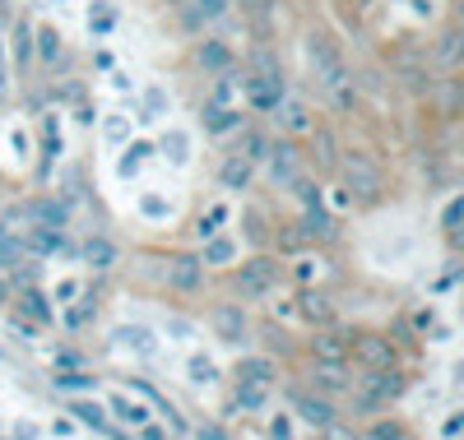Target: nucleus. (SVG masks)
Instances as JSON below:
<instances>
[{
  "label": "nucleus",
  "instance_id": "1",
  "mask_svg": "<svg viewBox=\"0 0 464 440\" xmlns=\"http://www.w3.org/2000/svg\"><path fill=\"white\" fill-rule=\"evenodd\" d=\"M306 61H312V70H316V79H321V89L330 93V102L334 107H353V70H348V61H343V52L330 43L325 33H312L306 37Z\"/></svg>",
  "mask_w": 464,
  "mask_h": 440
},
{
  "label": "nucleus",
  "instance_id": "2",
  "mask_svg": "<svg viewBox=\"0 0 464 440\" xmlns=\"http://www.w3.org/2000/svg\"><path fill=\"white\" fill-rule=\"evenodd\" d=\"M242 84H246V98H251L256 111H279L284 107V70L269 56H256V65Z\"/></svg>",
  "mask_w": 464,
  "mask_h": 440
},
{
  "label": "nucleus",
  "instance_id": "3",
  "mask_svg": "<svg viewBox=\"0 0 464 440\" xmlns=\"http://www.w3.org/2000/svg\"><path fill=\"white\" fill-rule=\"evenodd\" d=\"M275 283H279V264L269 260V255H256V260H246V264L237 269L242 297H269V292H275Z\"/></svg>",
  "mask_w": 464,
  "mask_h": 440
},
{
  "label": "nucleus",
  "instance_id": "4",
  "mask_svg": "<svg viewBox=\"0 0 464 440\" xmlns=\"http://www.w3.org/2000/svg\"><path fill=\"white\" fill-rule=\"evenodd\" d=\"M343 181L353 186L358 199H376V195H381V172L367 163L362 153H348V158H343Z\"/></svg>",
  "mask_w": 464,
  "mask_h": 440
},
{
  "label": "nucleus",
  "instance_id": "5",
  "mask_svg": "<svg viewBox=\"0 0 464 440\" xmlns=\"http://www.w3.org/2000/svg\"><path fill=\"white\" fill-rule=\"evenodd\" d=\"M200 278H205V260H196V255H177V260L168 264V283H172L177 292H196Z\"/></svg>",
  "mask_w": 464,
  "mask_h": 440
},
{
  "label": "nucleus",
  "instance_id": "6",
  "mask_svg": "<svg viewBox=\"0 0 464 440\" xmlns=\"http://www.w3.org/2000/svg\"><path fill=\"white\" fill-rule=\"evenodd\" d=\"M218 177H223L227 190H246V181H251V158H242V153H237V158H227Z\"/></svg>",
  "mask_w": 464,
  "mask_h": 440
},
{
  "label": "nucleus",
  "instance_id": "7",
  "mask_svg": "<svg viewBox=\"0 0 464 440\" xmlns=\"http://www.w3.org/2000/svg\"><path fill=\"white\" fill-rule=\"evenodd\" d=\"M214 325H218L223 339H242V334H246V315H242L237 306H223V311L214 315Z\"/></svg>",
  "mask_w": 464,
  "mask_h": 440
},
{
  "label": "nucleus",
  "instance_id": "8",
  "mask_svg": "<svg viewBox=\"0 0 464 440\" xmlns=\"http://www.w3.org/2000/svg\"><path fill=\"white\" fill-rule=\"evenodd\" d=\"M437 65H446V70L459 65V28H446L437 37Z\"/></svg>",
  "mask_w": 464,
  "mask_h": 440
},
{
  "label": "nucleus",
  "instance_id": "9",
  "mask_svg": "<svg viewBox=\"0 0 464 440\" xmlns=\"http://www.w3.org/2000/svg\"><path fill=\"white\" fill-rule=\"evenodd\" d=\"M205 126H209L214 135H223V130H237V126H242V116H237V111H227V107H209V111H205Z\"/></svg>",
  "mask_w": 464,
  "mask_h": 440
},
{
  "label": "nucleus",
  "instance_id": "10",
  "mask_svg": "<svg viewBox=\"0 0 464 440\" xmlns=\"http://www.w3.org/2000/svg\"><path fill=\"white\" fill-rule=\"evenodd\" d=\"M316 357H321V362H343L348 343H343L339 334H321V339H316Z\"/></svg>",
  "mask_w": 464,
  "mask_h": 440
},
{
  "label": "nucleus",
  "instance_id": "11",
  "mask_svg": "<svg viewBox=\"0 0 464 440\" xmlns=\"http://www.w3.org/2000/svg\"><path fill=\"white\" fill-rule=\"evenodd\" d=\"M200 61H205L209 70H227V65H232V52H227L223 43H205V47H200Z\"/></svg>",
  "mask_w": 464,
  "mask_h": 440
},
{
  "label": "nucleus",
  "instance_id": "12",
  "mask_svg": "<svg viewBox=\"0 0 464 440\" xmlns=\"http://www.w3.org/2000/svg\"><path fill=\"white\" fill-rule=\"evenodd\" d=\"M302 315H306V320H321V325H325V320H330L334 311H330V301H325V297L306 292V297H302Z\"/></svg>",
  "mask_w": 464,
  "mask_h": 440
},
{
  "label": "nucleus",
  "instance_id": "13",
  "mask_svg": "<svg viewBox=\"0 0 464 440\" xmlns=\"http://www.w3.org/2000/svg\"><path fill=\"white\" fill-rule=\"evenodd\" d=\"M297 413H302L306 422H316V426H325V422H330V408L321 404V398H297Z\"/></svg>",
  "mask_w": 464,
  "mask_h": 440
},
{
  "label": "nucleus",
  "instance_id": "14",
  "mask_svg": "<svg viewBox=\"0 0 464 440\" xmlns=\"http://www.w3.org/2000/svg\"><path fill=\"white\" fill-rule=\"evenodd\" d=\"M227 5L232 0H190V14L196 19H218V14H227Z\"/></svg>",
  "mask_w": 464,
  "mask_h": 440
},
{
  "label": "nucleus",
  "instance_id": "15",
  "mask_svg": "<svg viewBox=\"0 0 464 440\" xmlns=\"http://www.w3.org/2000/svg\"><path fill=\"white\" fill-rule=\"evenodd\" d=\"M14 56H19V65L33 56V33H28V24H19V28H14Z\"/></svg>",
  "mask_w": 464,
  "mask_h": 440
},
{
  "label": "nucleus",
  "instance_id": "16",
  "mask_svg": "<svg viewBox=\"0 0 464 440\" xmlns=\"http://www.w3.org/2000/svg\"><path fill=\"white\" fill-rule=\"evenodd\" d=\"M275 177L293 181V148H288V144H279V148H275Z\"/></svg>",
  "mask_w": 464,
  "mask_h": 440
},
{
  "label": "nucleus",
  "instance_id": "17",
  "mask_svg": "<svg viewBox=\"0 0 464 440\" xmlns=\"http://www.w3.org/2000/svg\"><path fill=\"white\" fill-rule=\"evenodd\" d=\"M284 126H288V130H306V107L288 102V107H284Z\"/></svg>",
  "mask_w": 464,
  "mask_h": 440
},
{
  "label": "nucleus",
  "instance_id": "18",
  "mask_svg": "<svg viewBox=\"0 0 464 440\" xmlns=\"http://www.w3.org/2000/svg\"><path fill=\"white\" fill-rule=\"evenodd\" d=\"M242 144H246V153H242V158H265V148H269V144H265V135H256V130H246V135H242Z\"/></svg>",
  "mask_w": 464,
  "mask_h": 440
},
{
  "label": "nucleus",
  "instance_id": "19",
  "mask_svg": "<svg viewBox=\"0 0 464 440\" xmlns=\"http://www.w3.org/2000/svg\"><path fill=\"white\" fill-rule=\"evenodd\" d=\"M37 43H43V56H47V61H56V52H61L56 43H61V37H56L52 28H47V33H37Z\"/></svg>",
  "mask_w": 464,
  "mask_h": 440
},
{
  "label": "nucleus",
  "instance_id": "20",
  "mask_svg": "<svg viewBox=\"0 0 464 440\" xmlns=\"http://www.w3.org/2000/svg\"><path fill=\"white\" fill-rule=\"evenodd\" d=\"M242 5H246V10L256 14V19H265L269 10H275V5H279V0H242Z\"/></svg>",
  "mask_w": 464,
  "mask_h": 440
},
{
  "label": "nucleus",
  "instance_id": "21",
  "mask_svg": "<svg viewBox=\"0 0 464 440\" xmlns=\"http://www.w3.org/2000/svg\"><path fill=\"white\" fill-rule=\"evenodd\" d=\"M227 255H232V246H227V242H214V246L205 251V264H209V260H227Z\"/></svg>",
  "mask_w": 464,
  "mask_h": 440
},
{
  "label": "nucleus",
  "instance_id": "22",
  "mask_svg": "<svg viewBox=\"0 0 464 440\" xmlns=\"http://www.w3.org/2000/svg\"><path fill=\"white\" fill-rule=\"evenodd\" d=\"M372 440H400V431H395V426H376Z\"/></svg>",
  "mask_w": 464,
  "mask_h": 440
},
{
  "label": "nucleus",
  "instance_id": "23",
  "mask_svg": "<svg viewBox=\"0 0 464 440\" xmlns=\"http://www.w3.org/2000/svg\"><path fill=\"white\" fill-rule=\"evenodd\" d=\"M172 10H181L186 19H196V14H190V0H172Z\"/></svg>",
  "mask_w": 464,
  "mask_h": 440
},
{
  "label": "nucleus",
  "instance_id": "24",
  "mask_svg": "<svg viewBox=\"0 0 464 440\" xmlns=\"http://www.w3.org/2000/svg\"><path fill=\"white\" fill-rule=\"evenodd\" d=\"M0 89H5V47H0Z\"/></svg>",
  "mask_w": 464,
  "mask_h": 440
}]
</instances>
